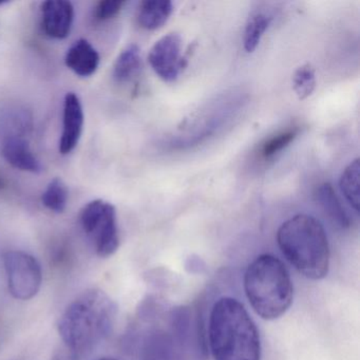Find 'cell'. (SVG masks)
<instances>
[{"label":"cell","instance_id":"6","mask_svg":"<svg viewBox=\"0 0 360 360\" xmlns=\"http://www.w3.org/2000/svg\"><path fill=\"white\" fill-rule=\"evenodd\" d=\"M8 288L18 300H30L39 294L43 283L41 263L32 255L11 250L4 256Z\"/></svg>","mask_w":360,"mask_h":360},{"label":"cell","instance_id":"2","mask_svg":"<svg viewBox=\"0 0 360 360\" xmlns=\"http://www.w3.org/2000/svg\"><path fill=\"white\" fill-rule=\"evenodd\" d=\"M214 360H261L258 328L243 303L222 297L212 307L208 324Z\"/></svg>","mask_w":360,"mask_h":360},{"label":"cell","instance_id":"16","mask_svg":"<svg viewBox=\"0 0 360 360\" xmlns=\"http://www.w3.org/2000/svg\"><path fill=\"white\" fill-rule=\"evenodd\" d=\"M69 191L66 183L60 178L50 181L41 195V203L50 212L62 214L68 205Z\"/></svg>","mask_w":360,"mask_h":360},{"label":"cell","instance_id":"13","mask_svg":"<svg viewBox=\"0 0 360 360\" xmlns=\"http://www.w3.org/2000/svg\"><path fill=\"white\" fill-rule=\"evenodd\" d=\"M314 197L318 205L330 217V220L334 221L342 229H347L349 226L351 221L330 183L319 185L314 193Z\"/></svg>","mask_w":360,"mask_h":360},{"label":"cell","instance_id":"20","mask_svg":"<svg viewBox=\"0 0 360 360\" xmlns=\"http://www.w3.org/2000/svg\"><path fill=\"white\" fill-rule=\"evenodd\" d=\"M125 1L121 0H104L96 5L94 12V18L96 22H107L115 18L123 9Z\"/></svg>","mask_w":360,"mask_h":360},{"label":"cell","instance_id":"8","mask_svg":"<svg viewBox=\"0 0 360 360\" xmlns=\"http://www.w3.org/2000/svg\"><path fill=\"white\" fill-rule=\"evenodd\" d=\"M84 123L85 115L81 100L75 92H68L64 100L63 130L58 143L60 153L69 155L77 148L83 134Z\"/></svg>","mask_w":360,"mask_h":360},{"label":"cell","instance_id":"18","mask_svg":"<svg viewBox=\"0 0 360 360\" xmlns=\"http://www.w3.org/2000/svg\"><path fill=\"white\" fill-rule=\"evenodd\" d=\"M292 88L299 100H307L316 88L315 69L309 64L303 65L292 75Z\"/></svg>","mask_w":360,"mask_h":360},{"label":"cell","instance_id":"23","mask_svg":"<svg viewBox=\"0 0 360 360\" xmlns=\"http://www.w3.org/2000/svg\"><path fill=\"white\" fill-rule=\"evenodd\" d=\"M100 360H117V359H115V358L105 357V358H101Z\"/></svg>","mask_w":360,"mask_h":360},{"label":"cell","instance_id":"15","mask_svg":"<svg viewBox=\"0 0 360 360\" xmlns=\"http://www.w3.org/2000/svg\"><path fill=\"white\" fill-rule=\"evenodd\" d=\"M359 159H356L345 168L339 182L341 193L356 212L359 210Z\"/></svg>","mask_w":360,"mask_h":360},{"label":"cell","instance_id":"1","mask_svg":"<svg viewBox=\"0 0 360 360\" xmlns=\"http://www.w3.org/2000/svg\"><path fill=\"white\" fill-rule=\"evenodd\" d=\"M117 314V304L106 292L96 288L82 292L58 321L65 347L79 358L94 351L112 332Z\"/></svg>","mask_w":360,"mask_h":360},{"label":"cell","instance_id":"21","mask_svg":"<svg viewBox=\"0 0 360 360\" xmlns=\"http://www.w3.org/2000/svg\"><path fill=\"white\" fill-rule=\"evenodd\" d=\"M50 260H51V264L58 269L68 267L72 260V252H71L70 248H68L66 244H60V245L58 244L53 250H51Z\"/></svg>","mask_w":360,"mask_h":360},{"label":"cell","instance_id":"12","mask_svg":"<svg viewBox=\"0 0 360 360\" xmlns=\"http://www.w3.org/2000/svg\"><path fill=\"white\" fill-rule=\"evenodd\" d=\"M174 6L169 0H146L141 4L138 22L145 30L161 28L169 20Z\"/></svg>","mask_w":360,"mask_h":360},{"label":"cell","instance_id":"22","mask_svg":"<svg viewBox=\"0 0 360 360\" xmlns=\"http://www.w3.org/2000/svg\"><path fill=\"white\" fill-rule=\"evenodd\" d=\"M79 357L72 352L69 351V349H62V351L58 352V353L54 355L53 359L52 360H77Z\"/></svg>","mask_w":360,"mask_h":360},{"label":"cell","instance_id":"4","mask_svg":"<svg viewBox=\"0 0 360 360\" xmlns=\"http://www.w3.org/2000/svg\"><path fill=\"white\" fill-rule=\"evenodd\" d=\"M243 286L250 307L262 319H278L292 305V277L286 265L274 255H260L248 264Z\"/></svg>","mask_w":360,"mask_h":360},{"label":"cell","instance_id":"24","mask_svg":"<svg viewBox=\"0 0 360 360\" xmlns=\"http://www.w3.org/2000/svg\"><path fill=\"white\" fill-rule=\"evenodd\" d=\"M5 4H7V3H4V1H0V6L5 5Z\"/></svg>","mask_w":360,"mask_h":360},{"label":"cell","instance_id":"3","mask_svg":"<svg viewBox=\"0 0 360 360\" xmlns=\"http://www.w3.org/2000/svg\"><path fill=\"white\" fill-rule=\"evenodd\" d=\"M277 243L286 260L303 277L321 280L328 276L330 244L317 219L304 214L288 219L278 229Z\"/></svg>","mask_w":360,"mask_h":360},{"label":"cell","instance_id":"5","mask_svg":"<svg viewBox=\"0 0 360 360\" xmlns=\"http://www.w3.org/2000/svg\"><path fill=\"white\" fill-rule=\"evenodd\" d=\"M79 222L98 257L108 258L119 250L117 210L110 202L98 199L86 204L79 212Z\"/></svg>","mask_w":360,"mask_h":360},{"label":"cell","instance_id":"9","mask_svg":"<svg viewBox=\"0 0 360 360\" xmlns=\"http://www.w3.org/2000/svg\"><path fill=\"white\" fill-rule=\"evenodd\" d=\"M75 22V7L66 0H48L41 6V26L50 39H65Z\"/></svg>","mask_w":360,"mask_h":360},{"label":"cell","instance_id":"17","mask_svg":"<svg viewBox=\"0 0 360 360\" xmlns=\"http://www.w3.org/2000/svg\"><path fill=\"white\" fill-rule=\"evenodd\" d=\"M271 18L266 14L257 13L248 20L244 30L243 46L248 53H252L260 44L265 31L271 25Z\"/></svg>","mask_w":360,"mask_h":360},{"label":"cell","instance_id":"11","mask_svg":"<svg viewBox=\"0 0 360 360\" xmlns=\"http://www.w3.org/2000/svg\"><path fill=\"white\" fill-rule=\"evenodd\" d=\"M100 54L87 41L81 39L75 41L65 56L66 66L77 77H89L100 66Z\"/></svg>","mask_w":360,"mask_h":360},{"label":"cell","instance_id":"14","mask_svg":"<svg viewBox=\"0 0 360 360\" xmlns=\"http://www.w3.org/2000/svg\"><path fill=\"white\" fill-rule=\"evenodd\" d=\"M141 69H142V56H141L140 48L131 44L117 56L113 66V79L117 83H128L138 77Z\"/></svg>","mask_w":360,"mask_h":360},{"label":"cell","instance_id":"19","mask_svg":"<svg viewBox=\"0 0 360 360\" xmlns=\"http://www.w3.org/2000/svg\"><path fill=\"white\" fill-rule=\"evenodd\" d=\"M297 134H298L297 129H288L280 132L277 136H273L263 144L261 155L264 158L274 157L280 151L283 150L285 147H288L296 139Z\"/></svg>","mask_w":360,"mask_h":360},{"label":"cell","instance_id":"7","mask_svg":"<svg viewBox=\"0 0 360 360\" xmlns=\"http://www.w3.org/2000/svg\"><path fill=\"white\" fill-rule=\"evenodd\" d=\"M182 39L178 33H169L160 39L149 52L148 62L153 70L163 81H176L186 67L182 56Z\"/></svg>","mask_w":360,"mask_h":360},{"label":"cell","instance_id":"10","mask_svg":"<svg viewBox=\"0 0 360 360\" xmlns=\"http://www.w3.org/2000/svg\"><path fill=\"white\" fill-rule=\"evenodd\" d=\"M1 153L4 159L16 169L37 174L43 172V166L33 153L27 136L4 138Z\"/></svg>","mask_w":360,"mask_h":360}]
</instances>
